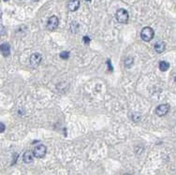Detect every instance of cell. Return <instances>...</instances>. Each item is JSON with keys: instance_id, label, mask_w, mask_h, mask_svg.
I'll return each mask as SVG.
<instances>
[{"instance_id": "8fae6325", "label": "cell", "mask_w": 176, "mask_h": 175, "mask_svg": "<svg viewBox=\"0 0 176 175\" xmlns=\"http://www.w3.org/2000/svg\"><path fill=\"white\" fill-rule=\"evenodd\" d=\"M169 67H170V64L168 62H166V61H160L159 62V69L161 71H163V72L167 71L169 69Z\"/></svg>"}, {"instance_id": "2e32d148", "label": "cell", "mask_w": 176, "mask_h": 175, "mask_svg": "<svg viewBox=\"0 0 176 175\" xmlns=\"http://www.w3.org/2000/svg\"><path fill=\"white\" fill-rule=\"evenodd\" d=\"M124 175H131V174H129V173H125V174H124Z\"/></svg>"}, {"instance_id": "7a4b0ae2", "label": "cell", "mask_w": 176, "mask_h": 175, "mask_svg": "<svg viewBox=\"0 0 176 175\" xmlns=\"http://www.w3.org/2000/svg\"><path fill=\"white\" fill-rule=\"evenodd\" d=\"M47 153V147L43 144H39V145H37L34 150H33V154H34V157H37V158H42L45 157Z\"/></svg>"}, {"instance_id": "d6986e66", "label": "cell", "mask_w": 176, "mask_h": 175, "mask_svg": "<svg viewBox=\"0 0 176 175\" xmlns=\"http://www.w3.org/2000/svg\"><path fill=\"white\" fill-rule=\"evenodd\" d=\"M33 1H38V0H33Z\"/></svg>"}, {"instance_id": "52a82bcc", "label": "cell", "mask_w": 176, "mask_h": 175, "mask_svg": "<svg viewBox=\"0 0 176 175\" xmlns=\"http://www.w3.org/2000/svg\"><path fill=\"white\" fill-rule=\"evenodd\" d=\"M80 8V0H68V9L70 11H76Z\"/></svg>"}, {"instance_id": "7c38bea8", "label": "cell", "mask_w": 176, "mask_h": 175, "mask_svg": "<svg viewBox=\"0 0 176 175\" xmlns=\"http://www.w3.org/2000/svg\"><path fill=\"white\" fill-rule=\"evenodd\" d=\"M133 64H134V59H133V57L129 56V57L125 58V66L127 67H131Z\"/></svg>"}, {"instance_id": "e0dca14e", "label": "cell", "mask_w": 176, "mask_h": 175, "mask_svg": "<svg viewBox=\"0 0 176 175\" xmlns=\"http://www.w3.org/2000/svg\"><path fill=\"white\" fill-rule=\"evenodd\" d=\"M4 1H5V2H7V1H9V0H4Z\"/></svg>"}, {"instance_id": "4fadbf2b", "label": "cell", "mask_w": 176, "mask_h": 175, "mask_svg": "<svg viewBox=\"0 0 176 175\" xmlns=\"http://www.w3.org/2000/svg\"><path fill=\"white\" fill-rule=\"evenodd\" d=\"M60 57L62 58V59H68V57H69V52H67V51H65V52H62L61 54H60Z\"/></svg>"}, {"instance_id": "277c9868", "label": "cell", "mask_w": 176, "mask_h": 175, "mask_svg": "<svg viewBox=\"0 0 176 175\" xmlns=\"http://www.w3.org/2000/svg\"><path fill=\"white\" fill-rule=\"evenodd\" d=\"M58 24H59V20L56 16H52V17H50L48 22H47V28L49 30H55L57 28L58 26Z\"/></svg>"}, {"instance_id": "3957f363", "label": "cell", "mask_w": 176, "mask_h": 175, "mask_svg": "<svg viewBox=\"0 0 176 175\" xmlns=\"http://www.w3.org/2000/svg\"><path fill=\"white\" fill-rule=\"evenodd\" d=\"M116 20L121 23H127L129 21V12L125 9H119L116 12Z\"/></svg>"}, {"instance_id": "6da1fadb", "label": "cell", "mask_w": 176, "mask_h": 175, "mask_svg": "<svg viewBox=\"0 0 176 175\" xmlns=\"http://www.w3.org/2000/svg\"><path fill=\"white\" fill-rule=\"evenodd\" d=\"M154 36H155V32L154 30L149 27V26H146L144 28H142L141 32V38L143 41H150L154 39Z\"/></svg>"}, {"instance_id": "ac0fdd59", "label": "cell", "mask_w": 176, "mask_h": 175, "mask_svg": "<svg viewBox=\"0 0 176 175\" xmlns=\"http://www.w3.org/2000/svg\"><path fill=\"white\" fill-rule=\"evenodd\" d=\"M85 1H91V0H85Z\"/></svg>"}, {"instance_id": "9c48e42d", "label": "cell", "mask_w": 176, "mask_h": 175, "mask_svg": "<svg viewBox=\"0 0 176 175\" xmlns=\"http://www.w3.org/2000/svg\"><path fill=\"white\" fill-rule=\"evenodd\" d=\"M33 159H34V154H32L30 151L24 152V154H23V160L24 163H27V164L32 163V162H33Z\"/></svg>"}, {"instance_id": "9a60e30c", "label": "cell", "mask_w": 176, "mask_h": 175, "mask_svg": "<svg viewBox=\"0 0 176 175\" xmlns=\"http://www.w3.org/2000/svg\"><path fill=\"white\" fill-rule=\"evenodd\" d=\"M84 42H85L86 44H88L89 41H90V39H89L87 36H85V37H84Z\"/></svg>"}, {"instance_id": "5b68a950", "label": "cell", "mask_w": 176, "mask_h": 175, "mask_svg": "<svg viewBox=\"0 0 176 175\" xmlns=\"http://www.w3.org/2000/svg\"><path fill=\"white\" fill-rule=\"evenodd\" d=\"M170 111V105L169 104H161L157 107L156 109V114L159 117H162L166 115Z\"/></svg>"}, {"instance_id": "ba28073f", "label": "cell", "mask_w": 176, "mask_h": 175, "mask_svg": "<svg viewBox=\"0 0 176 175\" xmlns=\"http://www.w3.org/2000/svg\"><path fill=\"white\" fill-rule=\"evenodd\" d=\"M1 54L5 57H8L10 55V45L9 43L5 42L1 44Z\"/></svg>"}, {"instance_id": "5bb4252c", "label": "cell", "mask_w": 176, "mask_h": 175, "mask_svg": "<svg viewBox=\"0 0 176 175\" xmlns=\"http://www.w3.org/2000/svg\"><path fill=\"white\" fill-rule=\"evenodd\" d=\"M6 129V127H5V124L3 123H0V132L3 133Z\"/></svg>"}, {"instance_id": "8992f818", "label": "cell", "mask_w": 176, "mask_h": 175, "mask_svg": "<svg viewBox=\"0 0 176 175\" xmlns=\"http://www.w3.org/2000/svg\"><path fill=\"white\" fill-rule=\"evenodd\" d=\"M41 60H42V56L40 54H33L31 55L30 58H29V62L30 64L33 66V67H38L40 63H41Z\"/></svg>"}, {"instance_id": "30bf717a", "label": "cell", "mask_w": 176, "mask_h": 175, "mask_svg": "<svg viewBox=\"0 0 176 175\" xmlns=\"http://www.w3.org/2000/svg\"><path fill=\"white\" fill-rule=\"evenodd\" d=\"M165 48H166V44L163 41H158L155 44V50H156V52L158 54L163 53L165 51Z\"/></svg>"}]
</instances>
